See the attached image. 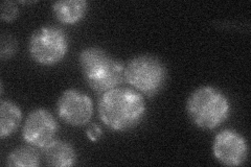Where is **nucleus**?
Returning a JSON list of instances; mask_svg holds the SVG:
<instances>
[{"instance_id":"nucleus-1","label":"nucleus","mask_w":251,"mask_h":167,"mask_svg":"<svg viewBox=\"0 0 251 167\" xmlns=\"http://www.w3.org/2000/svg\"><path fill=\"white\" fill-rule=\"evenodd\" d=\"M146 102L132 89L116 88L103 94L99 102V114L109 129L116 132L135 128L146 115Z\"/></svg>"},{"instance_id":"nucleus-2","label":"nucleus","mask_w":251,"mask_h":167,"mask_svg":"<svg viewBox=\"0 0 251 167\" xmlns=\"http://www.w3.org/2000/svg\"><path fill=\"white\" fill-rule=\"evenodd\" d=\"M186 111L198 128L214 130L228 119L230 102L222 91L211 86H203L192 92L186 101Z\"/></svg>"},{"instance_id":"nucleus-3","label":"nucleus","mask_w":251,"mask_h":167,"mask_svg":"<svg viewBox=\"0 0 251 167\" xmlns=\"http://www.w3.org/2000/svg\"><path fill=\"white\" fill-rule=\"evenodd\" d=\"M167 77V68L163 63L150 54L137 55L125 67L126 82L147 96L158 93L166 84Z\"/></svg>"},{"instance_id":"nucleus-4","label":"nucleus","mask_w":251,"mask_h":167,"mask_svg":"<svg viewBox=\"0 0 251 167\" xmlns=\"http://www.w3.org/2000/svg\"><path fill=\"white\" fill-rule=\"evenodd\" d=\"M31 59L38 64L52 66L60 63L68 51L65 31L54 26H43L31 35L28 43Z\"/></svg>"},{"instance_id":"nucleus-5","label":"nucleus","mask_w":251,"mask_h":167,"mask_svg":"<svg viewBox=\"0 0 251 167\" xmlns=\"http://www.w3.org/2000/svg\"><path fill=\"white\" fill-rule=\"evenodd\" d=\"M56 118L46 109H36L28 114L22 128V137L29 145L44 148L58 133Z\"/></svg>"},{"instance_id":"nucleus-6","label":"nucleus","mask_w":251,"mask_h":167,"mask_svg":"<svg viewBox=\"0 0 251 167\" xmlns=\"http://www.w3.org/2000/svg\"><path fill=\"white\" fill-rule=\"evenodd\" d=\"M57 113L65 123L73 126H83L90 121L93 105L88 95L69 89L63 92L59 97Z\"/></svg>"},{"instance_id":"nucleus-7","label":"nucleus","mask_w":251,"mask_h":167,"mask_svg":"<svg viewBox=\"0 0 251 167\" xmlns=\"http://www.w3.org/2000/svg\"><path fill=\"white\" fill-rule=\"evenodd\" d=\"M213 153L217 160L223 165H242L246 161L248 156L247 141L238 132L223 130L216 135Z\"/></svg>"},{"instance_id":"nucleus-8","label":"nucleus","mask_w":251,"mask_h":167,"mask_svg":"<svg viewBox=\"0 0 251 167\" xmlns=\"http://www.w3.org/2000/svg\"><path fill=\"white\" fill-rule=\"evenodd\" d=\"M114 60L104 49L99 47H88L81 51L78 64L85 79L90 82L103 75L113 64Z\"/></svg>"},{"instance_id":"nucleus-9","label":"nucleus","mask_w":251,"mask_h":167,"mask_svg":"<svg viewBox=\"0 0 251 167\" xmlns=\"http://www.w3.org/2000/svg\"><path fill=\"white\" fill-rule=\"evenodd\" d=\"M43 157L47 165L68 167L75 164L76 154L75 148L68 142L53 140L43 150Z\"/></svg>"},{"instance_id":"nucleus-10","label":"nucleus","mask_w":251,"mask_h":167,"mask_svg":"<svg viewBox=\"0 0 251 167\" xmlns=\"http://www.w3.org/2000/svg\"><path fill=\"white\" fill-rule=\"evenodd\" d=\"M88 9L85 0H62L52 4V13L58 21L64 24H75L81 21Z\"/></svg>"},{"instance_id":"nucleus-11","label":"nucleus","mask_w":251,"mask_h":167,"mask_svg":"<svg viewBox=\"0 0 251 167\" xmlns=\"http://www.w3.org/2000/svg\"><path fill=\"white\" fill-rule=\"evenodd\" d=\"M125 79V66L119 60H115L113 64L106 72L100 77L87 82L90 88L100 94H105L113 89L119 88Z\"/></svg>"},{"instance_id":"nucleus-12","label":"nucleus","mask_w":251,"mask_h":167,"mask_svg":"<svg viewBox=\"0 0 251 167\" xmlns=\"http://www.w3.org/2000/svg\"><path fill=\"white\" fill-rule=\"evenodd\" d=\"M22 120L20 108L11 100H1L0 103V137L7 138L17 131Z\"/></svg>"},{"instance_id":"nucleus-13","label":"nucleus","mask_w":251,"mask_h":167,"mask_svg":"<svg viewBox=\"0 0 251 167\" xmlns=\"http://www.w3.org/2000/svg\"><path fill=\"white\" fill-rule=\"evenodd\" d=\"M6 165L37 167L40 165V155L34 147L20 146L7 156Z\"/></svg>"},{"instance_id":"nucleus-14","label":"nucleus","mask_w":251,"mask_h":167,"mask_svg":"<svg viewBox=\"0 0 251 167\" xmlns=\"http://www.w3.org/2000/svg\"><path fill=\"white\" fill-rule=\"evenodd\" d=\"M17 49V43H16V40L13 39L10 36L2 37L1 40V59L7 60L10 59L12 55L16 52Z\"/></svg>"},{"instance_id":"nucleus-15","label":"nucleus","mask_w":251,"mask_h":167,"mask_svg":"<svg viewBox=\"0 0 251 167\" xmlns=\"http://www.w3.org/2000/svg\"><path fill=\"white\" fill-rule=\"evenodd\" d=\"M18 7L14 2L4 1L1 3V19L6 22H11L18 17Z\"/></svg>"},{"instance_id":"nucleus-16","label":"nucleus","mask_w":251,"mask_h":167,"mask_svg":"<svg viewBox=\"0 0 251 167\" xmlns=\"http://www.w3.org/2000/svg\"><path fill=\"white\" fill-rule=\"evenodd\" d=\"M87 136L91 141H98L101 136V130L97 124H91L87 130Z\"/></svg>"}]
</instances>
